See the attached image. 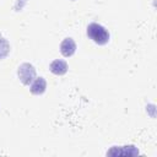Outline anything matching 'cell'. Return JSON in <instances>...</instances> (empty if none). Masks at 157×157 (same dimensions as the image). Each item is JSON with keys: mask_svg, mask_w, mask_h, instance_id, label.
<instances>
[{"mask_svg": "<svg viewBox=\"0 0 157 157\" xmlns=\"http://www.w3.org/2000/svg\"><path fill=\"white\" fill-rule=\"evenodd\" d=\"M86 33H87V37L98 45H104L109 42L110 36H109L108 29L97 22L90 23L86 28Z\"/></svg>", "mask_w": 157, "mask_h": 157, "instance_id": "1", "label": "cell"}, {"mask_svg": "<svg viewBox=\"0 0 157 157\" xmlns=\"http://www.w3.org/2000/svg\"><path fill=\"white\" fill-rule=\"evenodd\" d=\"M17 75L20 81L23 85H29L34 78H36V69L32 64L29 63H23L18 66L17 70Z\"/></svg>", "mask_w": 157, "mask_h": 157, "instance_id": "2", "label": "cell"}, {"mask_svg": "<svg viewBox=\"0 0 157 157\" xmlns=\"http://www.w3.org/2000/svg\"><path fill=\"white\" fill-rule=\"evenodd\" d=\"M76 52V43L71 37H66L60 43V53L65 58H70Z\"/></svg>", "mask_w": 157, "mask_h": 157, "instance_id": "3", "label": "cell"}, {"mask_svg": "<svg viewBox=\"0 0 157 157\" xmlns=\"http://www.w3.org/2000/svg\"><path fill=\"white\" fill-rule=\"evenodd\" d=\"M49 69H50V71H52L54 75L61 76V75L66 74V71H67V64H66V61H64V60L55 59V60H53V61L50 63Z\"/></svg>", "mask_w": 157, "mask_h": 157, "instance_id": "4", "label": "cell"}, {"mask_svg": "<svg viewBox=\"0 0 157 157\" xmlns=\"http://www.w3.org/2000/svg\"><path fill=\"white\" fill-rule=\"evenodd\" d=\"M45 88H47V81H45L44 77L40 76V77H37L32 81L29 91L33 94H42V93H44Z\"/></svg>", "mask_w": 157, "mask_h": 157, "instance_id": "5", "label": "cell"}, {"mask_svg": "<svg viewBox=\"0 0 157 157\" xmlns=\"http://www.w3.org/2000/svg\"><path fill=\"white\" fill-rule=\"evenodd\" d=\"M9 52H10V44L4 37L0 36V59H4L5 56H7Z\"/></svg>", "mask_w": 157, "mask_h": 157, "instance_id": "6", "label": "cell"}]
</instances>
